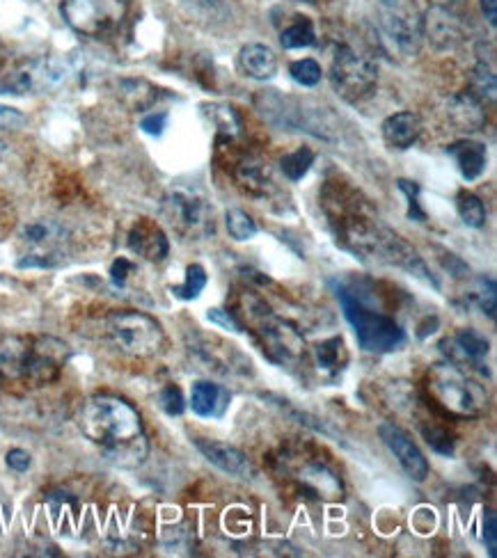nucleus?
Masks as SVG:
<instances>
[{"mask_svg":"<svg viewBox=\"0 0 497 558\" xmlns=\"http://www.w3.org/2000/svg\"><path fill=\"white\" fill-rule=\"evenodd\" d=\"M131 273H133V263L126 259H117L113 266H110V279H113L115 286H124Z\"/></svg>","mask_w":497,"mask_h":558,"instance_id":"nucleus-47","label":"nucleus"},{"mask_svg":"<svg viewBox=\"0 0 497 558\" xmlns=\"http://www.w3.org/2000/svg\"><path fill=\"white\" fill-rule=\"evenodd\" d=\"M104 332L117 353L133 357V360H147V357L159 355L165 346L161 325L152 316L133 312V309L110 314L104 323Z\"/></svg>","mask_w":497,"mask_h":558,"instance_id":"nucleus-6","label":"nucleus"},{"mask_svg":"<svg viewBox=\"0 0 497 558\" xmlns=\"http://www.w3.org/2000/svg\"><path fill=\"white\" fill-rule=\"evenodd\" d=\"M335 296L342 305L344 318L358 337V344L367 353H392L404 346L406 334L392 316L376 312L355 293L349 284H335Z\"/></svg>","mask_w":497,"mask_h":558,"instance_id":"nucleus-4","label":"nucleus"},{"mask_svg":"<svg viewBox=\"0 0 497 558\" xmlns=\"http://www.w3.org/2000/svg\"><path fill=\"white\" fill-rule=\"evenodd\" d=\"M282 472L291 478L298 492L305 497L323 499V501H337L342 499L344 485L342 478L328 465L326 460L301 456V451H287L278 460Z\"/></svg>","mask_w":497,"mask_h":558,"instance_id":"nucleus-9","label":"nucleus"},{"mask_svg":"<svg viewBox=\"0 0 497 558\" xmlns=\"http://www.w3.org/2000/svg\"><path fill=\"white\" fill-rule=\"evenodd\" d=\"M280 42L284 49H307V46H312L317 42L312 21L305 17H298V21L291 23L287 30H282Z\"/></svg>","mask_w":497,"mask_h":558,"instance_id":"nucleus-31","label":"nucleus"},{"mask_svg":"<svg viewBox=\"0 0 497 558\" xmlns=\"http://www.w3.org/2000/svg\"><path fill=\"white\" fill-rule=\"evenodd\" d=\"M447 154L454 158L456 165H459V172L463 174V179L475 181L486 170L488 151L484 145H481V142L459 140V142H454V145L447 147Z\"/></svg>","mask_w":497,"mask_h":558,"instance_id":"nucleus-26","label":"nucleus"},{"mask_svg":"<svg viewBox=\"0 0 497 558\" xmlns=\"http://www.w3.org/2000/svg\"><path fill=\"white\" fill-rule=\"evenodd\" d=\"M319 202L339 245L378 220L372 202L344 179H328L323 183Z\"/></svg>","mask_w":497,"mask_h":558,"instance_id":"nucleus-5","label":"nucleus"},{"mask_svg":"<svg viewBox=\"0 0 497 558\" xmlns=\"http://www.w3.org/2000/svg\"><path fill=\"white\" fill-rule=\"evenodd\" d=\"M399 190L408 199V218H413L417 222H424L426 213L422 211V206H420V186H417L415 181L399 179Z\"/></svg>","mask_w":497,"mask_h":558,"instance_id":"nucleus-41","label":"nucleus"},{"mask_svg":"<svg viewBox=\"0 0 497 558\" xmlns=\"http://www.w3.org/2000/svg\"><path fill=\"white\" fill-rule=\"evenodd\" d=\"M117 97L124 103L129 110H149L159 101V90L152 83L142 81V78H124V81L117 83Z\"/></svg>","mask_w":497,"mask_h":558,"instance_id":"nucleus-28","label":"nucleus"},{"mask_svg":"<svg viewBox=\"0 0 497 558\" xmlns=\"http://www.w3.org/2000/svg\"><path fill=\"white\" fill-rule=\"evenodd\" d=\"M241 316L246 321L252 339L262 348V353L278 366H289L303 357V334L284 318L275 316L273 309L259 296L246 293L241 298Z\"/></svg>","mask_w":497,"mask_h":558,"instance_id":"nucleus-2","label":"nucleus"},{"mask_svg":"<svg viewBox=\"0 0 497 558\" xmlns=\"http://www.w3.org/2000/svg\"><path fill=\"white\" fill-rule=\"evenodd\" d=\"M289 74H291V78H294L298 85H303V87L319 85L321 83V76H323L319 62L317 60H310V58L296 60L294 65L289 67Z\"/></svg>","mask_w":497,"mask_h":558,"instance_id":"nucleus-38","label":"nucleus"},{"mask_svg":"<svg viewBox=\"0 0 497 558\" xmlns=\"http://www.w3.org/2000/svg\"><path fill=\"white\" fill-rule=\"evenodd\" d=\"M225 222H227V231H230V236L234 238V241H250V238L257 234L255 220H252L250 215L241 209L227 211Z\"/></svg>","mask_w":497,"mask_h":558,"instance_id":"nucleus-36","label":"nucleus"},{"mask_svg":"<svg viewBox=\"0 0 497 558\" xmlns=\"http://www.w3.org/2000/svg\"><path fill=\"white\" fill-rule=\"evenodd\" d=\"M33 337L26 334H7L0 339V382H23Z\"/></svg>","mask_w":497,"mask_h":558,"instance_id":"nucleus-22","label":"nucleus"},{"mask_svg":"<svg viewBox=\"0 0 497 558\" xmlns=\"http://www.w3.org/2000/svg\"><path fill=\"white\" fill-rule=\"evenodd\" d=\"M422 433H424L426 442H429V446H431L433 451L443 453V456H452V453H454V437L449 435L447 428L433 424L431 428L424 426Z\"/></svg>","mask_w":497,"mask_h":558,"instance_id":"nucleus-39","label":"nucleus"},{"mask_svg":"<svg viewBox=\"0 0 497 558\" xmlns=\"http://www.w3.org/2000/svg\"><path fill=\"white\" fill-rule=\"evenodd\" d=\"M422 133V122L415 113H394L383 122V138L392 149L413 147Z\"/></svg>","mask_w":497,"mask_h":558,"instance_id":"nucleus-25","label":"nucleus"},{"mask_svg":"<svg viewBox=\"0 0 497 558\" xmlns=\"http://www.w3.org/2000/svg\"><path fill=\"white\" fill-rule=\"evenodd\" d=\"M447 117L456 129L472 133L484 129L486 110L484 101L477 99L472 92H459L447 101Z\"/></svg>","mask_w":497,"mask_h":558,"instance_id":"nucleus-24","label":"nucleus"},{"mask_svg":"<svg viewBox=\"0 0 497 558\" xmlns=\"http://www.w3.org/2000/svg\"><path fill=\"white\" fill-rule=\"evenodd\" d=\"M129 247L131 252H136L138 257L159 263L170 252V243L165 231L156 225L154 220L140 218L136 225L129 231Z\"/></svg>","mask_w":497,"mask_h":558,"instance_id":"nucleus-21","label":"nucleus"},{"mask_svg":"<svg viewBox=\"0 0 497 558\" xmlns=\"http://www.w3.org/2000/svg\"><path fill=\"white\" fill-rule=\"evenodd\" d=\"M239 67L248 78L255 81H268L278 71V58L264 44H248L239 53Z\"/></svg>","mask_w":497,"mask_h":558,"instance_id":"nucleus-27","label":"nucleus"},{"mask_svg":"<svg viewBox=\"0 0 497 558\" xmlns=\"http://www.w3.org/2000/svg\"><path fill=\"white\" fill-rule=\"evenodd\" d=\"M78 426L90 442L101 446L108 462L136 469L149 456V442L138 410L124 398L97 394L83 403Z\"/></svg>","mask_w":497,"mask_h":558,"instance_id":"nucleus-1","label":"nucleus"},{"mask_svg":"<svg viewBox=\"0 0 497 558\" xmlns=\"http://www.w3.org/2000/svg\"><path fill=\"white\" fill-rule=\"evenodd\" d=\"M69 360V346L55 337H33L23 385L44 387L60 378Z\"/></svg>","mask_w":497,"mask_h":558,"instance_id":"nucleus-14","label":"nucleus"},{"mask_svg":"<svg viewBox=\"0 0 497 558\" xmlns=\"http://www.w3.org/2000/svg\"><path fill=\"white\" fill-rule=\"evenodd\" d=\"M67 78L65 65L58 60H28L23 62L10 74L0 78V94H12V97H23V94H39L51 92L60 87Z\"/></svg>","mask_w":497,"mask_h":558,"instance_id":"nucleus-12","label":"nucleus"},{"mask_svg":"<svg viewBox=\"0 0 497 558\" xmlns=\"http://www.w3.org/2000/svg\"><path fill=\"white\" fill-rule=\"evenodd\" d=\"M378 81V67L367 55H360L351 46H342L337 51L333 67H330V83L335 92L346 101H360L372 94Z\"/></svg>","mask_w":497,"mask_h":558,"instance_id":"nucleus-11","label":"nucleus"},{"mask_svg":"<svg viewBox=\"0 0 497 558\" xmlns=\"http://www.w3.org/2000/svg\"><path fill=\"white\" fill-rule=\"evenodd\" d=\"M381 26L394 49L404 55H415L422 44V19L417 17L415 7L404 0H383L381 3Z\"/></svg>","mask_w":497,"mask_h":558,"instance_id":"nucleus-13","label":"nucleus"},{"mask_svg":"<svg viewBox=\"0 0 497 558\" xmlns=\"http://www.w3.org/2000/svg\"><path fill=\"white\" fill-rule=\"evenodd\" d=\"M472 94L481 101L495 99V74L486 62H479V65L472 69Z\"/></svg>","mask_w":497,"mask_h":558,"instance_id":"nucleus-37","label":"nucleus"},{"mask_svg":"<svg viewBox=\"0 0 497 558\" xmlns=\"http://www.w3.org/2000/svg\"><path fill=\"white\" fill-rule=\"evenodd\" d=\"M456 209H459L461 220L465 225L472 227V229H481L486 225V206L484 202L477 195L468 193V190H463L456 197Z\"/></svg>","mask_w":497,"mask_h":558,"instance_id":"nucleus-32","label":"nucleus"},{"mask_svg":"<svg viewBox=\"0 0 497 558\" xmlns=\"http://www.w3.org/2000/svg\"><path fill=\"white\" fill-rule=\"evenodd\" d=\"M440 346H443L445 355L452 360V364H456V366L470 364V366H475V369H481L488 350H491L488 339L484 337V334H479L477 330L456 332L452 339H445ZM481 373H486V371L481 369Z\"/></svg>","mask_w":497,"mask_h":558,"instance_id":"nucleus-19","label":"nucleus"},{"mask_svg":"<svg viewBox=\"0 0 497 558\" xmlns=\"http://www.w3.org/2000/svg\"><path fill=\"white\" fill-rule=\"evenodd\" d=\"M204 286H207V270H204L200 263H193V266H188L186 270L184 284L175 286L172 293H175L179 300H195L204 291Z\"/></svg>","mask_w":497,"mask_h":558,"instance_id":"nucleus-35","label":"nucleus"},{"mask_svg":"<svg viewBox=\"0 0 497 558\" xmlns=\"http://www.w3.org/2000/svg\"><path fill=\"white\" fill-rule=\"evenodd\" d=\"M495 529H497L495 513H493V510H486V515H484V540H486L488 554H491V556L497 554V536H495Z\"/></svg>","mask_w":497,"mask_h":558,"instance_id":"nucleus-45","label":"nucleus"},{"mask_svg":"<svg viewBox=\"0 0 497 558\" xmlns=\"http://www.w3.org/2000/svg\"><path fill=\"white\" fill-rule=\"evenodd\" d=\"M314 360H317L319 371L326 373V376L335 378L339 373L344 371L346 362H349V353H346L344 339L342 337H333L321 341V344L314 346Z\"/></svg>","mask_w":497,"mask_h":558,"instance_id":"nucleus-29","label":"nucleus"},{"mask_svg":"<svg viewBox=\"0 0 497 558\" xmlns=\"http://www.w3.org/2000/svg\"><path fill=\"white\" fill-rule=\"evenodd\" d=\"M7 467L12 469V472H17V474H23V472H28L30 465H33V458H30V453L28 451H23V449H12L10 453H7Z\"/></svg>","mask_w":497,"mask_h":558,"instance_id":"nucleus-44","label":"nucleus"},{"mask_svg":"<svg viewBox=\"0 0 497 558\" xmlns=\"http://www.w3.org/2000/svg\"><path fill=\"white\" fill-rule=\"evenodd\" d=\"M207 318L211 323H216V325H223V328L227 330H232V332H241V325L236 318L230 314V312H225V309H211V312L207 314Z\"/></svg>","mask_w":497,"mask_h":558,"instance_id":"nucleus-48","label":"nucleus"},{"mask_svg":"<svg viewBox=\"0 0 497 558\" xmlns=\"http://www.w3.org/2000/svg\"><path fill=\"white\" fill-rule=\"evenodd\" d=\"M159 405L163 408V412L170 414V417H179V414L186 410L184 394H181V389L177 385H165L161 389Z\"/></svg>","mask_w":497,"mask_h":558,"instance_id":"nucleus-40","label":"nucleus"},{"mask_svg":"<svg viewBox=\"0 0 497 558\" xmlns=\"http://www.w3.org/2000/svg\"><path fill=\"white\" fill-rule=\"evenodd\" d=\"M468 305L479 307L481 312L488 314V318H495V302H497V289L491 277H477L470 284L468 293H465Z\"/></svg>","mask_w":497,"mask_h":558,"instance_id":"nucleus-30","label":"nucleus"},{"mask_svg":"<svg viewBox=\"0 0 497 558\" xmlns=\"http://www.w3.org/2000/svg\"><path fill=\"white\" fill-rule=\"evenodd\" d=\"M17 167H19L17 151L12 149V145H7V142L0 140V181L10 179L12 174L17 172Z\"/></svg>","mask_w":497,"mask_h":558,"instance_id":"nucleus-42","label":"nucleus"},{"mask_svg":"<svg viewBox=\"0 0 497 558\" xmlns=\"http://www.w3.org/2000/svg\"><path fill=\"white\" fill-rule=\"evenodd\" d=\"M26 126V115L12 106H0V131H19Z\"/></svg>","mask_w":497,"mask_h":558,"instance_id":"nucleus-43","label":"nucleus"},{"mask_svg":"<svg viewBox=\"0 0 497 558\" xmlns=\"http://www.w3.org/2000/svg\"><path fill=\"white\" fill-rule=\"evenodd\" d=\"M197 451L207 458L211 465H216L220 472L243 478V481H255L257 478V467L252 465V460L246 456V453L236 449L232 444L218 442V440H195Z\"/></svg>","mask_w":497,"mask_h":558,"instance_id":"nucleus-17","label":"nucleus"},{"mask_svg":"<svg viewBox=\"0 0 497 558\" xmlns=\"http://www.w3.org/2000/svg\"><path fill=\"white\" fill-rule=\"evenodd\" d=\"M422 35L429 37L438 51H454L463 42V26L456 14L436 5L422 19Z\"/></svg>","mask_w":497,"mask_h":558,"instance_id":"nucleus-18","label":"nucleus"},{"mask_svg":"<svg viewBox=\"0 0 497 558\" xmlns=\"http://www.w3.org/2000/svg\"><path fill=\"white\" fill-rule=\"evenodd\" d=\"M209 115L218 126V138L241 140V117L230 106H211Z\"/></svg>","mask_w":497,"mask_h":558,"instance_id":"nucleus-34","label":"nucleus"},{"mask_svg":"<svg viewBox=\"0 0 497 558\" xmlns=\"http://www.w3.org/2000/svg\"><path fill=\"white\" fill-rule=\"evenodd\" d=\"M314 151L310 147H298L296 151H291L282 158V172L284 177L289 181H301L307 172H310V167L314 165Z\"/></svg>","mask_w":497,"mask_h":558,"instance_id":"nucleus-33","label":"nucleus"},{"mask_svg":"<svg viewBox=\"0 0 497 558\" xmlns=\"http://www.w3.org/2000/svg\"><path fill=\"white\" fill-rule=\"evenodd\" d=\"M426 392L433 405L449 417H481L488 408L486 389L452 362L431 366L426 376Z\"/></svg>","mask_w":497,"mask_h":558,"instance_id":"nucleus-3","label":"nucleus"},{"mask_svg":"<svg viewBox=\"0 0 497 558\" xmlns=\"http://www.w3.org/2000/svg\"><path fill=\"white\" fill-rule=\"evenodd\" d=\"M161 215L186 241H202L213 234V206L197 186H172L161 202Z\"/></svg>","mask_w":497,"mask_h":558,"instance_id":"nucleus-7","label":"nucleus"},{"mask_svg":"<svg viewBox=\"0 0 497 558\" xmlns=\"http://www.w3.org/2000/svg\"><path fill=\"white\" fill-rule=\"evenodd\" d=\"M232 403L230 389L209 380H197L191 389V408L197 417L223 419Z\"/></svg>","mask_w":497,"mask_h":558,"instance_id":"nucleus-23","label":"nucleus"},{"mask_svg":"<svg viewBox=\"0 0 497 558\" xmlns=\"http://www.w3.org/2000/svg\"><path fill=\"white\" fill-rule=\"evenodd\" d=\"M232 172V177L236 181L243 193L255 197V199H266L275 193V179L268 165L259 156L252 154H241L234 158L232 165L227 167Z\"/></svg>","mask_w":497,"mask_h":558,"instance_id":"nucleus-16","label":"nucleus"},{"mask_svg":"<svg viewBox=\"0 0 497 558\" xmlns=\"http://www.w3.org/2000/svg\"><path fill=\"white\" fill-rule=\"evenodd\" d=\"M19 238L23 245L33 247L35 254H53L60 257V245L67 241V229L58 220L51 218H37L30 220L21 227Z\"/></svg>","mask_w":497,"mask_h":558,"instance_id":"nucleus-20","label":"nucleus"},{"mask_svg":"<svg viewBox=\"0 0 497 558\" xmlns=\"http://www.w3.org/2000/svg\"><path fill=\"white\" fill-rule=\"evenodd\" d=\"M259 113L266 117V122L284 131H305L321 140H333V124L321 115L319 108H310L307 103L282 97L275 90H264L255 97Z\"/></svg>","mask_w":497,"mask_h":558,"instance_id":"nucleus-8","label":"nucleus"},{"mask_svg":"<svg viewBox=\"0 0 497 558\" xmlns=\"http://www.w3.org/2000/svg\"><path fill=\"white\" fill-rule=\"evenodd\" d=\"M62 17L71 30L85 37H110L126 19L124 0H65Z\"/></svg>","mask_w":497,"mask_h":558,"instance_id":"nucleus-10","label":"nucleus"},{"mask_svg":"<svg viewBox=\"0 0 497 558\" xmlns=\"http://www.w3.org/2000/svg\"><path fill=\"white\" fill-rule=\"evenodd\" d=\"M378 435H381L383 444L388 446L390 453L401 467H404V472L413 478V481L422 483L426 476H429V462H426L424 453L420 451V446H417L413 440H410V435L406 433L404 428H399L397 424H390V421H385V424L378 426Z\"/></svg>","mask_w":497,"mask_h":558,"instance_id":"nucleus-15","label":"nucleus"},{"mask_svg":"<svg viewBox=\"0 0 497 558\" xmlns=\"http://www.w3.org/2000/svg\"><path fill=\"white\" fill-rule=\"evenodd\" d=\"M140 126H142V131L149 133V135H161L165 131V126H168V115L152 113V115H147L145 119H142Z\"/></svg>","mask_w":497,"mask_h":558,"instance_id":"nucleus-46","label":"nucleus"},{"mask_svg":"<svg viewBox=\"0 0 497 558\" xmlns=\"http://www.w3.org/2000/svg\"><path fill=\"white\" fill-rule=\"evenodd\" d=\"M481 12H484V17L488 19L491 26L497 23V0H481Z\"/></svg>","mask_w":497,"mask_h":558,"instance_id":"nucleus-49","label":"nucleus"}]
</instances>
